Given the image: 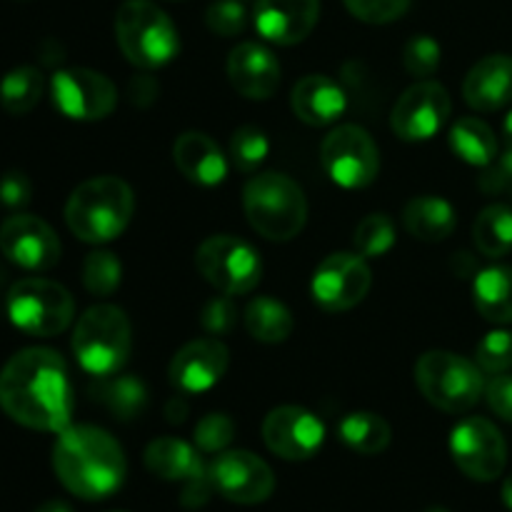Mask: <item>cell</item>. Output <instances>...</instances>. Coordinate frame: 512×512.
<instances>
[{
	"label": "cell",
	"instance_id": "cell-1",
	"mask_svg": "<svg viewBox=\"0 0 512 512\" xmlns=\"http://www.w3.org/2000/svg\"><path fill=\"white\" fill-rule=\"evenodd\" d=\"M0 408L18 425L40 433H63L73 425V385L63 355L25 348L0 370Z\"/></svg>",
	"mask_w": 512,
	"mask_h": 512
},
{
	"label": "cell",
	"instance_id": "cell-2",
	"mask_svg": "<svg viewBox=\"0 0 512 512\" xmlns=\"http://www.w3.org/2000/svg\"><path fill=\"white\" fill-rule=\"evenodd\" d=\"M53 470L68 493L83 500H105L123 488L128 463L108 430L68 425L55 440Z\"/></svg>",
	"mask_w": 512,
	"mask_h": 512
},
{
	"label": "cell",
	"instance_id": "cell-3",
	"mask_svg": "<svg viewBox=\"0 0 512 512\" xmlns=\"http://www.w3.org/2000/svg\"><path fill=\"white\" fill-rule=\"evenodd\" d=\"M135 195L123 178L100 175L80 183L65 203V223L83 243H110L133 220Z\"/></svg>",
	"mask_w": 512,
	"mask_h": 512
},
{
	"label": "cell",
	"instance_id": "cell-4",
	"mask_svg": "<svg viewBox=\"0 0 512 512\" xmlns=\"http://www.w3.org/2000/svg\"><path fill=\"white\" fill-rule=\"evenodd\" d=\"M243 208L253 230L275 243L293 240L308 220L303 188L285 173L253 175L243 190Z\"/></svg>",
	"mask_w": 512,
	"mask_h": 512
},
{
	"label": "cell",
	"instance_id": "cell-5",
	"mask_svg": "<svg viewBox=\"0 0 512 512\" xmlns=\"http://www.w3.org/2000/svg\"><path fill=\"white\" fill-rule=\"evenodd\" d=\"M133 348V328L118 305H93L73 330V355L93 378H110L125 368Z\"/></svg>",
	"mask_w": 512,
	"mask_h": 512
},
{
	"label": "cell",
	"instance_id": "cell-6",
	"mask_svg": "<svg viewBox=\"0 0 512 512\" xmlns=\"http://www.w3.org/2000/svg\"><path fill=\"white\" fill-rule=\"evenodd\" d=\"M115 40L125 58L143 70L168 65L180 50V35L170 15L150 0H125L115 13Z\"/></svg>",
	"mask_w": 512,
	"mask_h": 512
},
{
	"label": "cell",
	"instance_id": "cell-7",
	"mask_svg": "<svg viewBox=\"0 0 512 512\" xmlns=\"http://www.w3.org/2000/svg\"><path fill=\"white\" fill-rule=\"evenodd\" d=\"M415 383L430 405L445 413H468L485 395V378L478 363L448 350H430L415 365Z\"/></svg>",
	"mask_w": 512,
	"mask_h": 512
},
{
	"label": "cell",
	"instance_id": "cell-8",
	"mask_svg": "<svg viewBox=\"0 0 512 512\" xmlns=\"http://www.w3.org/2000/svg\"><path fill=\"white\" fill-rule=\"evenodd\" d=\"M5 308L10 323L33 338L60 335L75 315L73 295L48 278H23L10 285Z\"/></svg>",
	"mask_w": 512,
	"mask_h": 512
},
{
	"label": "cell",
	"instance_id": "cell-9",
	"mask_svg": "<svg viewBox=\"0 0 512 512\" xmlns=\"http://www.w3.org/2000/svg\"><path fill=\"white\" fill-rule=\"evenodd\" d=\"M200 275L218 293L245 295L260 283L263 260L260 253L243 238L235 235H210L195 253Z\"/></svg>",
	"mask_w": 512,
	"mask_h": 512
},
{
	"label": "cell",
	"instance_id": "cell-10",
	"mask_svg": "<svg viewBox=\"0 0 512 512\" xmlns=\"http://www.w3.org/2000/svg\"><path fill=\"white\" fill-rule=\"evenodd\" d=\"M320 160L335 185L348 190L368 188L380 170V153L373 135L360 125H338L320 148Z\"/></svg>",
	"mask_w": 512,
	"mask_h": 512
},
{
	"label": "cell",
	"instance_id": "cell-11",
	"mask_svg": "<svg viewBox=\"0 0 512 512\" xmlns=\"http://www.w3.org/2000/svg\"><path fill=\"white\" fill-rule=\"evenodd\" d=\"M53 105L70 120H103L118 105L113 80L90 68H65L50 78Z\"/></svg>",
	"mask_w": 512,
	"mask_h": 512
},
{
	"label": "cell",
	"instance_id": "cell-12",
	"mask_svg": "<svg viewBox=\"0 0 512 512\" xmlns=\"http://www.w3.org/2000/svg\"><path fill=\"white\" fill-rule=\"evenodd\" d=\"M450 455L455 465L478 483H490L503 475L508 445L503 433L485 418H465L450 433Z\"/></svg>",
	"mask_w": 512,
	"mask_h": 512
},
{
	"label": "cell",
	"instance_id": "cell-13",
	"mask_svg": "<svg viewBox=\"0 0 512 512\" xmlns=\"http://www.w3.org/2000/svg\"><path fill=\"white\" fill-rule=\"evenodd\" d=\"M373 285V273L363 255L333 253L315 268L310 293L328 313H345L363 303Z\"/></svg>",
	"mask_w": 512,
	"mask_h": 512
},
{
	"label": "cell",
	"instance_id": "cell-14",
	"mask_svg": "<svg viewBox=\"0 0 512 512\" xmlns=\"http://www.w3.org/2000/svg\"><path fill=\"white\" fill-rule=\"evenodd\" d=\"M450 93L438 80H418L413 88L405 90L390 113V128L400 140L418 143L430 140L440 133L450 118Z\"/></svg>",
	"mask_w": 512,
	"mask_h": 512
},
{
	"label": "cell",
	"instance_id": "cell-15",
	"mask_svg": "<svg viewBox=\"0 0 512 512\" xmlns=\"http://www.w3.org/2000/svg\"><path fill=\"white\" fill-rule=\"evenodd\" d=\"M215 493L238 505H258L273 495L275 475L270 465L248 450H223L208 465Z\"/></svg>",
	"mask_w": 512,
	"mask_h": 512
},
{
	"label": "cell",
	"instance_id": "cell-16",
	"mask_svg": "<svg viewBox=\"0 0 512 512\" xmlns=\"http://www.w3.org/2000/svg\"><path fill=\"white\" fill-rule=\"evenodd\" d=\"M263 440L283 460H310L325 443V425L318 415L298 405H280L263 420Z\"/></svg>",
	"mask_w": 512,
	"mask_h": 512
},
{
	"label": "cell",
	"instance_id": "cell-17",
	"mask_svg": "<svg viewBox=\"0 0 512 512\" xmlns=\"http://www.w3.org/2000/svg\"><path fill=\"white\" fill-rule=\"evenodd\" d=\"M0 250L10 263L23 270L43 273L58 265L60 240L55 230L38 215H10L0 228Z\"/></svg>",
	"mask_w": 512,
	"mask_h": 512
},
{
	"label": "cell",
	"instance_id": "cell-18",
	"mask_svg": "<svg viewBox=\"0 0 512 512\" xmlns=\"http://www.w3.org/2000/svg\"><path fill=\"white\" fill-rule=\"evenodd\" d=\"M230 353L223 340L198 338L178 350L170 360V383L180 395H200L223 380L228 373Z\"/></svg>",
	"mask_w": 512,
	"mask_h": 512
},
{
	"label": "cell",
	"instance_id": "cell-19",
	"mask_svg": "<svg viewBox=\"0 0 512 512\" xmlns=\"http://www.w3.org/2000/svg\"><path fill=\"white\" fill-rule=\"evenodd\" d=\"M320 20V0H258L255 28L268 43L298 45Z\"/></svg>",
	"mask_w": 512,
	"mask_h": 512
},
{
	"label": "cell",
	"instance_id": "cell-20",
	"mask_svg": "<svg viewBox=\"0 0 512 512\" xmlns=\"http://www.w3.org/2000/svg\"><path fill=\"white\" fill-rule=\"evenodd\" d=\"M228 78L248 100H268L280 85V63L260 43H240L228 55Z\"/></svg>",
	"mask_w": 512,
	"mask_h": 512
},
{
	"label": "cell",
	"instance_id": "cell-21",
	"mask_svg": "<svg viewBox=\"0 0 512 512\" xmlns=\"http://www.w3.org/2000/svg\"><path fill=\"white\" fill-rule=\"evenodd\" d=\"M465 103L480 113H493L512 103V58L495 53L478 60L465 75Z\"/></svg>",
	"mask_w": 512,
	"mask_h": 512
},
{
	"label": "cell",
	"instance_id": "cell-22",
	"mask_svg": "<svg viewBox=\"0 0 512 512\" xmlns=\"http://www.w3.org/2000/svg\"><path fill=\"white\" fill-rule=\"evenodd\" d=\"M290 105H293V113L298 115V120H303L305 125L323 128V125L343 118V113L348 110V95L333 78L313 73L295 83Z\"/></svg>",
	"mask_w": 512,
	"mask_h": 512
},
{
	"label": "cell",
	"instance_id": "cell-23",
	"mask_svg": "<svg viewBox=\"0 0 512 512\" xmlns=\"http://www.w3.org/2000/svg\"><path fill=\"white\" fill-rule=\"evenodd\" d=\"M173 160L180 173L195 185L213 188L228 178V158L210 135L188 130L173 143Z\"/></svg>",
	"mask_w": 512,
	"mask_h": 512
},
{
	"label": "cell",
	"instance_id": "cell-24",
	"mask_svg": "<svg viewBox=\"0 0 512 512\" xmlns=\"http://www.w3.org/2000/svg\"><path fill=\"white\" fill-rule=\"evenodd\" d=\"M145 468L158 478L170 483H190L195 478L208 475V465L200 458V450L195 445L178 438H158L145 448Z\"/></svg>",
	"mask_w": 512,
	"mask_h": 512
},
{
	"label": "cell",
	"instance_id": "cell-25",
	"mask_svg": "<svg viewBox=\"0 0 512 512\" xmlns=\"http://www.w3.org/2000/svg\"><path fill=\"white\" fill-rule=\"evenodd\" d=\"M403 225L413 238L423 243H440L448 235H453L458 225L455 208L445 198L438 195H420L413 198L403 210Z\"/></svg>",
	"mask_w": 512,
	"mask_h": 512
},
{
	"label": "cell",
	"instance_id": "cell-26",
	"mask_svg": "<svg viewBox=\"0 0 512 512\" xmlns=\"http://www.w3.org/2000/svg\"><path fill=\"white\" fill-rule=\"evenodd\" d=\"M475 308L495 325L512 323V268L493 265L480 270L473 283Z\"/></svg>",
	"mask_w": 512,
	"mask_h": 512
},
{
	"label": "cell",
	"instance_id": "cell-27",
	"mask_svg": "<svg viewBox=\"0 0 512 512\" xmlns=\"http://www.w3.org/2000/svg\"><path fill=\"white\" fill-rule=\"evenodd\" d=\"M90 393H93V398L100 405H105V410L115 420H135L148 408V388L135 375H110V378H100V383Z\"/></svg>",
	"mask_w": 512,
	"mask_h": 512
},
{
	"label": "cell",
	"instance_id": "cell-28",
	"mask_svg": "<svg viewBox=\"0 0 512 512\" xmlns=\"http://www.w3.org/2000/svg\"><path fill=\"white\" fill-rule=\"evenodd\" d=\"M450 150L475 168H488L498 158V138L493 128L480 118H460L450 128Z\"/></svg>",
	"mask_w": 512,
	"mask_h": 512
},
{
	"label": "cell",
	"instance_id": "cell-29",
	"mask_svg": "<svg viewBox=\"0 0 512 512\" xmlns=\"http://www.w3.org/2000/svg\"><path fill=\"white\" fill-rule=\"evenodd\" d=\"M338 435L345 448L358 455H380L393 440L388 420L380 418L378 413H368V410L345 415L338 425Z\"/></svg>",
	"mask_w": 512,
	"mask_h": 512
},
{
	"label": "cell",
	"instance_id": "cell-30",
	"mask_svg": "<svg viewBox=\"0 0 512 512\" xmlns=\"http://www.w3.org/2000/svg\"><path fill=\"white\" fill-rule=\"evenodd\" d=\"M245 330L260 343H283L293 333V313L275 298H255L245 308Z\"/></svg>",
	"mask_w": 512,
	"mask_h": 512
},
{
	"label": "cell",
	"instance_id": "cell-31",
	"mask_svg": "<svg viewBox=\"0 0 512 512\" xmlns=\"http://www.w3.org/2000/svg\"><path fill=\"white\" fill-rule=\"evenodd\" d=\"M45 90V78L35 65H20L0 80V105L10 115H25L40 103Z\"/></svg>",
	"mask_w": 512,
	"mask_h": 512
},
{
	"label": "cell",
	"instance_id": "cell-32",
	"mask_svg": "<svg viewBox=\"0 0 512 512\" xmlns=\"http://www.w3.org/2000/svg\"><path fill=\"white\" fill-rule=\"evenodd\" d=\"M473 240L488 258H503L512 250V208L495 203L480 210L473 225Z\"/></svg>",
	"mask_w": 512,
	"mask_h": 512
},
{
	"label": "cell",
	"instance_id": "cell-33",
	"mask_svg": "<svg viewBox=\"0 0 512 512\" xmlns=\"http://www.w3.org/2000/svg\"><path fill=\"white\" fill-rule=\"evenodd\" d=\"M123 283V263L110 250H95L83 263V285L95 298H110Z\"/></svg>",
	"mask_w": 512,
	"mask_h": 512
},
{
	"label": "cell",
	"instance_id": "cell-34",
	"mask_svg": "<svg viewBox=\"0 0 512 512\" xmlns=\"http://www.w3.org/2000/svg\"><path fill=\"white\" fill-rule=\"evenodd\" d=\"M353 245L363 258H383L395 245V225L385 213L365 215L353 235Z\"/></svg>",
	"mask_w": 512,
	"mask_h": 512
},
{
	"label": "cell",
	"instance_id": "cell-35",
	"mask_svg": "<svg viewBox=\"0 0 512 512\" xmlns=\"http://www.w3.org/2000/svg\"><path fill=\"white\" fill-rule=\"evenodd\" d=\"M270 153V140L255 125H243L230 138V160L245 175H253Z\"/></svg>",
	"mask_w": 512,
	"mask_h": 512
},
{
	"label": "cell",
	"instance_id": "cell-36",
	"mask_svg": "<svg viewBox=\"0 0 512 512\" xmlns=\"http://www.w3.org/2000/svg\"><path fill=\"white\" fill-rule=\"evenodd\" d=\"M475 363L483 373L500 375L512 368V330H493L475 348Z\"/></svg>",
	"mask_w": 512,
	"mask_h": 512
},
{
	"label": "cell",
	"instance_id": "cell-37",
	"mask_svg": "<svg viewBox=\"0 0 512 512\" xmlns=\"http://www.w3.org/2000/svg\"><path fill=\"white\" fill-rule=\"evenodd\" d=\"M235 438V423L230 415L225 413H208L205 418L198 420L195 425V448L200 453H223Z\"/></svg>",
	"mask_w": 512,
	"mask_h": 512
},
{
	"label": "cell",
	"instance_id": "cell-38",
	"mask_svg": "<svg viewBox=\"0 0 512 512\" xmlns=\"http://www.w3.org/2000/svg\"><path fill=\"white\" fill-rule=\"evenodd\" d=\"M205 25L220 38H235L248 28V10L243 0H215L205 10Z\"/></svg>",
	"mask_w": 512,
	"mask_h": 512
},
{
	"label": "cell",
	"instance_id": "cell-39",
	"mask_svg": "<svg viewBox=\"0 0 512 512\" xmlns=\"http://www.w3.org/2000/svg\"><path fill=\"white\" fill-rule=\"evenodd\" d=\"M403 65L413 78L428 80L440 68V43L430 35H415L405 45Z\"/></svg>",
	"mask_w": 512,
	"mask_h": 512
},
{
	"label": "cell",
	"instance_id": "cell-40",
	"mask_svg": "<svg viewBox=\"0 0 512 512\" xmlns=\"http://www.w3.org/2000/svg\"><path fill=\"white\" fill-rule=\"evenodd\" d=\"M413 0H345V8L358 20L370 25H385L403 18Z\"/></svg>",
	"mask_w": 512,
	"mask_h": 512
},
{
	"label": "cell",
	"instance_id": "cell-41",
	"mask_svg": "<svg viewBox=\"0 0 512 512\" xmlns=\"http://www.w3.org/2000/svg\"><path fill=\"white\" fill-rule=\"evenodd\" d=\"M238 323V308H235L230 295H218L208 300L200 310V325L208 335H228Z\"/></svg>",
	"mask_w": 512,
	"mask_h": 512
},
{
	"label": "cell",
	"instance_id": "cell-42",
	"mask_svg": "<svg viewBox=\"0 0 512 512\" xmlns=\"http://www.w3.org/2000/svg\"><path fill=\"white\" fill-rule=\"evenodd\" d=\"M480 188L488 195H508L512 198V148L505 150L500 158L488 165L485 175L480 178Z\"/></svg>",
	"mask_w": 512,
	"mask_h": 512
},
{
	"label": "cell",
	"instance_id": "cell-43",
	"mask_svg": "<svg viewBox=\"0 0 512 512\" xmlns=\"http://www.w3.org/2000/svg\"><path fill=\"white\" fill-rule=\"evenodd\" d=\"M33 200V183L25 173L20 170H8V173L0 178V203L5 208L20 210Z\"/></svg>",
	"mask_w": 512,
	"mask_h": 512
},
{
	"label": "cell",
	"instance_id": "cell-44",
	"mask_svg": "<svg viewBox=\"0 0 512 512\" xmlns=\"http://www.w3.org/2000/svg\"><path fill=\"white\" fill-rule=\"evenodd\" d=\"M485 398L498 418L512 423V375L500 373L485 383Z\"/></svg>",
	"mask_w": 512,
	"mask_h": 512
},
{
	"label": "cell",
	"instance_id": "cell-45",
	"mask_svg": "<svg viewBox=\"0 0 512 512\" xmlns=\"http://www.w3.org/2000/svg\"><path fill=\"white\" fill-rule=\"evenodd\" d=\"M185 413H188V408H185L183 400H180V403H178V398L170 400L168 408H165V415H168L170 423H183V420H185Z\"/></svg>",
	"mask_w": 512,
	"mask_h": 512
},
{
	"label": "cell",
	"instance_id": "cell-46",
	"mask_svg": "<svg viewBox=\"0 0 512 512\" xmlns=\"http://www.w3.org/2000/svg\"><path fill=\"white\" fill-rule=\"evenodd\" d=\"M35 512H75L65 500H48V503L40 505Z\"/></svg>",
	"mask_w": 512,
	"mask_h": 512
},
{
	"label": "cell",
	"instance_id": "cell-47",
	"mask_svg": "<svg viewBox=\"0 0 512 512\" xmlns=\"http://www.w3.org/2000/svg\"><path fill=\"white\" fill-rule=\"evenodd\" d=\"M503 503L505 508L512 510V475L503 483Z\"/></svg>",
	"mask_w": 512,
	"mask_h": 512
},
{
	"label": "cell",
	"instance_id": "cell-48",
	"mask_svg": "<svg viewBox=\"0 0 512 512\" xmlns=\"http://www.w3.org/2000/svg\"><path fill=\"white\" fill-rule=\"evenodd\" d=\"M503 135H505V140H508V145L512 148V110L508 115H505V120H503Z\"/></svg>",
	"mask_w": 512,
	"mask_h": 512
},
{
	"label": "cell",
	"instance_id": "cell-49",
	"mask_svg": "<svg viewBox=\"0 0 512 512\" xmlns=\"http://www.w3.org/2000/svg\"><path fill=\"white\" fill-rule=\"evenodd\" d=\"M428 512H450V510H445V508H430Z\"/></svg>",
	"mask_w": 512,
	"mask_h": 512
},
{
	"label": "cell",
	"instance_id": "cell-50",
	"mask_svg": "<svg viewBox=\"0 0 512 512\" xmlns=\"http://www.w3.org/2000/svg\"><path fill=\"white\" fill-rule=\"evenodd\" d=\"M0 283H3V268H0Z\"/></svg>",
	"mask_w": 512,
	"mask_h": 512
},
{
	"label": "cell",
	"instance_id": "cell-51",
	"mask_svg": "<svg viewBox=\"0 0 512 512\" xmlns=\"http://www.w3.org/2000/svg\"><path fill=\"white\" fill-rule=\"evenodd\" d=\"M110 512H125V510H110Z\"/></svg>",
	"mask_w": 512,
	"mask_h": 512
}]
</instances>
